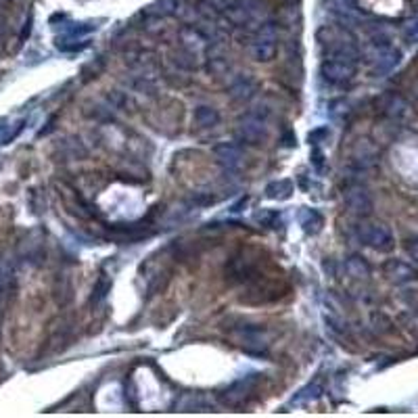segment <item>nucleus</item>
I'll return each mask as SVG.
<instances>
[{
    "label": "nucleus",
    "instance_id": "obj_17",
    "mask_svg": "<svg viewBox=\"0 0 418 418\" xmlns=\"http://www.w3.org/2000/svg\"><path fill=\"white\" fill-rule=\"evenodd\" d=\"M171 63H174L176 67L185 70V72H195V70L199 67L197 52H193V50H189V48H185V46H182L180 50H176V52H174Z\"/></svg>",
    "mask_w": 418,
    "mask_h": 418
},
{
    "label": "nucleus",
    "instance_id": "obj_24",
    "mask_svg": "<svg viewBox=\"0 0 418 418\" xmlns=\"http://www.w3.org/2000/svg\"><path fill=\"white\" fill-rule=\"evenodd\" d=\"M406 251H408V255L418 264V238H410V241L406 243Z\"/></svg>",
    "mask_w": 418,
    "mask_h": 418
},
{
    "label": "nucleus",
    "instance_id": "obj_8",
    "mask_svg": "<svg viewBox=\"0 0 418 418\" xmlns=\"http://www.w3.org/2000/svg\"><path fill=\"white\" fill-rule=\"evenodd\" d=\"M255 383H258L255 377H247V379H241V381L232 383L228 389H224V391L220 393V401H222L224 406H230V408L243 406V404L247 401V397L253 393Z\"/></svg>",
    "mask_w": 418,
    "mask_h": 418
},
{
    "label": "nucleus",
    "instance_id": "obj_1",
    "mask_svg": "<svg viewBox=\"0 0 418 418\" xmlns=\"http://www.w3.org/2000/svg\"><path fill=\"white\" fill-rule=\"evenodd\" d=\"M230 337L234 339V343L241 347L245 353L249 355H266L268 353V339L264 335V328L258 324H245L241 322L238 326L230 328Z\"/></svg>",
    "mask_w": 418,
    "mask_h": 418
},
{
    "label": "nucleus",
    "instance_id": "obj_11",
    "mask_svg": "<svg viewBox=\"0 0 418 418\" xmlns=\"http://www.w3.org/2000/svg\"><path fill=\"white\" fill-rule=\"evenodd\" d=\"M377 147L370 140H357L355 147L351 149V165L355 169H366L377 161Z\"/></svg>",
    "mask_w": 418,
    "mask_h": 418
},
{
    "label": "nucleus",
    "instance_id": "obj_6",
    "mask_svg": "<svg viewBox=\"0 0 418 418\" xmlns=\"http://www.w3.org/2000/svg\"><path fill=\"white\" fill-rule=\"evenodd\" d=\"M320 74L324 82H328L331 86H347L355 76V65L345 61H335V59H324Z\"/></svg>",
    "mask_w": 418,
    "mask_h": 418
},
{
    "label": "nucleus",
    "instance_id": "obj_5",
    "mask_svg": "<svg viewBox=\"0 0 418 418\" xmlns=\"http://www.w3.org/2000/svg\"><path fill=\"white\" fill-rule=\"evenodd\" d=\"M260 268V260L253 258L249 251H241L236 253L228 266H226V274L234 280V282H245V280H253Z\"/></svg>",
    "mask_w": 418,
    "mask_h": 418
},
{
    "label": "nucleus",
    "instance_id": "obj_4",
    "mask_svg": "<svg viewBox=\"0 0 418 418\" xmlns=\"http://www.w3.org/2000/svg\"><path fill=\"white\" fill-rule=\"evenodd\" d=\"M268 136V130H266V119L253 115V113H247L245 117L238 119V126H236V138L245 143V145H262Z\"/></svg>",
    "mask_w": 418,
    "mask_h": 418
},
{
    "label": "nucleus",
    "instance_id": "obj_2",
    "mask_svg": "<svg viewBox=\"0 0 418 418\" xmlns=\"http://www.w3.org/2000/svg\"><path fill=\"white\" fill-rule=\"evenodd\" d=\"M355 232H357V238H360V243H364L366 247H370L375 251H391L395 247L393 232L387 224L362 222Z\"/></svg>",
    "mask_w": 418,
    "mask_h": 418
},
{
    "label": "nucleus",
    "instance_id": "obj_22",
    "mask_svg": "<svg viewBox=\"0 0 418 418\" xmlns=\"http://www.w3.org/2000/svg\"><path fill=\"white\" fill-rule=\"evenodd\" d=\"M258 220L260 222H264L266 226H270V228H276V224H280V218H278V213L276 211H266V213H260L258 216Z\"/></svg>",
    "mask_w": 418,
    "mask_h": 418
},
{
    "label": "nucleus",
    "instance_id": "obj_12",
    "mask_svg": "<svg viewBox=\"0 0 418 418\" xmlns=\"http://www.w3.org/2000/svg\"><path fill=\"white\" fill-rule=\"evenodd\" d=\"M383 270H385V276L397 284H406V282H412L418 278V272L401 260H389Z\"/></svg>",
    "mask_w": 418,
    "mask_h": 418
},
{
    "label": "nucleus",
    "instance_id": "obj_13",
    "mask_svg": "<svg viewBox=\"0 0 418 418\" xmlns=\"http://www.w3.org/2000/svg\"><path fill=\"white\" fill-rule=\"evenodd\" d=\"M381 109H383V113H385L387 117H391V119H404V117L408 115V111H410L406 98H401V96L395 94V92L385 94V96L381 98Z\"/></svg>",
    "mask_w": 418,
    "mask_h": 418
},
{
    "label": "nucleus",
    "instance_id": "obj_10",
    "mask_svg": "<svg viewBox=\"0 0 418 418\" xmlns=\"http://www.w3.org/2000/svg\"><path fill=\"white\" fill-rule=\"evenodd\" d=\"M213 155L218 159V163L226 169V171H238V167H241L243 163V153L241 149H238L236 145L232 143H222V145H216L213 147Z\"/></svg>",
    "mask_w": 418,
    "mask_h": 418
},
{
    "label": "nucleus",
    "instance_id": "obj_25",
    "mask_svg": "<svg viewBox=\"0 0 418 418\" xmlns=\"http://www.w3.org/2000/svg\"><path fill=\"white\" fill-rule=\"evenodd\" d=\"M109 286H111V284H109L107 280H98V284H96V289H94V293H96V302H103V300H105Z\"/></svg>",
    "mask_w": 418,
    "mask_h": 418
},
{
    "label": "nucleus",
    "instance_id": "obj_23",
    "mask_svg": "<svg viewBox=\"0 0 418 418\" xmlns=\"http://www.w3.org/2000/svg\"><path fill=\"white\" fill-rule=\"evenodd\" d=\"M9 276H11V270L5 262H0V295L7 289V282H9Z\"/></svg>",
    "mask_w": 418,
    "mask_h": 418
},
{
    "label": "nucleus",
    "instance_id": "obj_15",
    "mask_svg": "<svg viewBox=\"0 0 418 418\" xmlns=\"http://www.w3.org/2000/svg\"><path fill=\"white\" fill-rule=\"evenodd\" d=\"M347 276H351L353 280H366L370 276V266L362 255H349L343 264Z\"/></svg>",
    "mask_w": 418,
    "mask_h": 418
},
{
    "label": "nucleus",
    "instance_id": "obj_20",
    "mask_svg": "<svg viewBox=\"0 0 418 418\" xmlns=\"http://www.w3.org/2000/svg\"><path fill=\"white\" fill-rule=\"evenodd\" d=\"M23 128V122H15V124H7V126H0V147L9 145Z\"/></svg>",
    "mask_w": 418,
    "mask_h": 418
},
{
    "label": "nucleus",
    "instance_id": "obj_3",
    "mask_svg": "<svg viewBox=\"0 0 418 418\" xmlns=\"http://www.w3.org/2000/svg\"><path fill=\"white\" fill-rule=\"evenodd\" d=\"M343 201H345L347 211L351 216H357V218H368L375 209L373 195L362 185H349L343 191Z\"/></svg>",
    "mask_w": 418,
    "mask_h": 418
},
{
    "label": "nucleus",
    "instance_id": "obj_7",
    "mask_svg": "<svg viewBox=\"0 0 418 418\" xmlns=\"http://www.w3.org/2000/svg\"><path fill=\"white\" fill-rule=\"evenodd\" d=\"M399 63V50H395L391 44L373 46L370 44V65L377 76H385L393 72Z\"/></svg>",
    "mask_w": 418,
    "mask_h": 418
},
{
    "label": "nucleus",
    "instance_id": "obj_18",
    "mask_svg": "<svg viewBox=\"0 0 418 418\" xmlns=\"http://www.w3.org/2000/svg\"><path fill=\"white\" fill-rule=\"evenodd\" d=\"M207 70H209L211 74H216V76H222V74H226V72L230 70V61H228L226 54H224L220 48H216V50H211V52H209V59H207Z\"/></svg>",
    "mask_w": 418,
    "mask_h": 418
},
{
    "label": "nucleus",
    "instance_id": "obj_21",
    "mask_svg": "<svg viewBox=\"0 0 418 418\" xmlns=\"http://www.w3.org/2000/svg\"><path fill=\"white\" fill-rule=\"evenodd\" d=\"M302 224L308 232H318L320 230V224H322V218L318 216V211L314 209H306L302 213Z\"/></svg>",
    "mask_w": 418,
    "mask_h": 418
},
{
    "label": "nucleus",
    "instance_id": "obj_14",
    "mask_svg": "<svg viewBox=\"0 0 418 418\" xmlns=\"http://www.w3.org/2000/svg\"><path fill=\"white\" fill-rule=\"evenodd\" d=\"M255 92V82L247 76H238L232 80L230 88H228V94L234 98V101H247L251 98Z\"/></svg>",
    "mask_w": 418,
    "mask_h": 418
},
{
    "label": "nucleus",
    "instance_id": "obj_19",
    "mask_svg": "<svg viewBox=\"0 0 418 418\" xmlns=\"http://www.w3.org/2000/svg\"><path fill=\"white\" fill-rule=\"evenodd\" d=\"M291 193H293V185L289 180H278L266 187V195L270 199H289Z\"/></svg>",
    "mask_w": 418,
    "mask_h": 418
},
{
    "label": "nucleus",
    "instance_id": "obj_9",
    "mask_svg": "<svg viewBox=\"0 0 418 418\" xmlns=\"http://www.w3.org/2000/svg\"><path fill=\"white\" fill-rule=\"evenodd\" d=\"M249 50L253 54L255 61H262V63H268L276 56V34L272 28H264L255 38L253 42L249 44Z\"/></svg>",
    "mask_w": 418,
    "mask_h": 418
},
{
    "label": "nucleus",
    "instance_id": "obj_26",
    "mask_svg": "<svg viewBox=\"0 0 418 418\" xmlns=\"http://www.w3.org/2000/svg\"><path fill=\"white\" fill-rule=\"evenodd\" d=\"M3 34H5V21L0 19V36H3Z\"/></svg>",
    "mask_w": 418,
    "mask_h": 418
},
{
    "label": "nucleus",
    "instance_id": "obj_16",
    "mask_svg": "<svg viewBox=\"0 0 418 418\" xmlns=\"http://www.w3.org/2000/svg\"><path fill=\"white\" fill-rule=\"evenodd\" d=\"M193 119L199 128H213L220 124V113L211 105H199V107H195Z\"/></svg>",
    "mask_w": 418,
    "mask_h": 418
}]
</instances>
